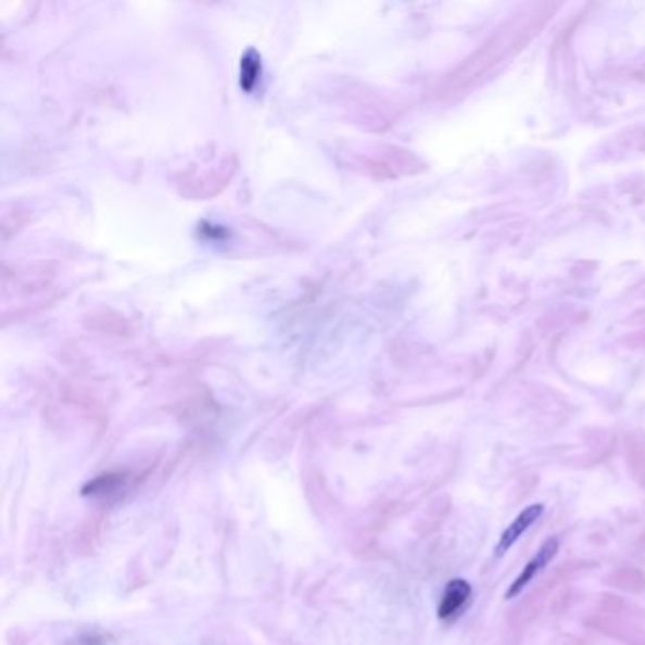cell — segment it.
Instances as JSON below:
<instances>
[{"label":"cell","mask_w":645,"mask_h":645,"mask_svg":"<svg viewBox=\"0 0 645 645\" xmlns=\"http://www.w3.org/2000/svg\"><path fill=\"white\" fill-rule=\"evenodd\" d=\"M558 551V542L557 540H547V542L543 543L540 551L535 553L534 558L528 562L527 568H522L521 576L514 581V585L509 586V591H507L506 598L507 600H511L515 598L517 594L522 593V589L530 583V581L534 580L538 573L542 572L545 566L549 565L551 560L555 558Z\"/></svg>","instance_id":"cell-1"},{"label":"cell","mask_w":645,"mask_h":645,"mask_svg":"<svg viewBox=\"0 0 645 645\" xmlns=\"http://www.w3.org/2000/svg\"><path fill=\"white\" fill-rule=\"evenodd\" d=\"M542 504H534V506L527 507V509H524V511H522V514L507 527L506 532L502 534L498 547H496V553H498V555H504V553L511 549L515 543H517V540L527 532L528 528L532 527V524L542 517Z\"/></svg>","instance_id":"cell-2"},{"label":"cell","mask_w":645,"mask_h":645,"mask_svg":"<svg viewBox=\"0 0 645 645\" xmlns=\"http://www.w3.org/2000/svg\"><path fill=\"white\" fill-rule=\"evenodd\" d=\"M469 596H471V586H469L468 581H451L447 589H445V593H443L440 608H438L440 619H451L455 614H458L464 604L469 600Z\"/></svg>","instance_id":"cell-3"},{"label":"cell","mask_w":645,"mask_h":645,"mask_svg":"<svg viewBox=\"0 0 645 645\" xmlns=\"http://www.w3.org/2000/svg\"><path fill=\"white\" fill-rule=\"evenodd\" d=\"M117 483H119V479H117V477H99L97 481H93V483L89 484L88 491H91L89 494H96V496L97 494H101V496H104V494H111V492L116 491Z\"/></svg>","instance_id":"cell-4"}]
</instances>
